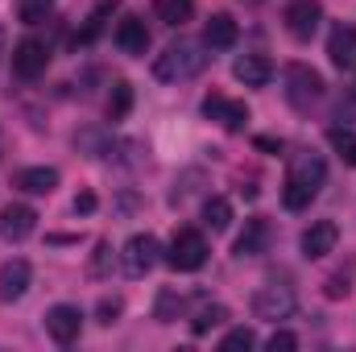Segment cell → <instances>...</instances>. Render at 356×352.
Returning <instances> with one entry per match:
<instances>
[{
	"label": "cell",
	"mask_w": 356,
	"mask_h": 352,
	"mask_svg": "<svg viewBox=\"0 0 356 352\" xmlns=\"http://www.w3.org/2000/svg\"><path fill=\"white\" fill-rule=\"evenodd\" d=\"M323 175H327V166H323L319 154H298L294 166H290V175H286V191H282L286 211H302V207H311V199H315L319 186H323Z\"/></svg>",
	"instance_id": "1"
},
{
	"label": "cell",
	"mask_w": 356,
	"mask_h": 352,
	"mask_svg": "<svg viewBox=\"0 0 356 352\" xmlns=\"http://www.w3.org/2000/svg\"><path fill=\"white\" fill-rule=\"evenodd\" d=\"M203 67H207L203 46L191 42V38H178V42H170V46L154 58V79H162V83H186V79H195Z\"/></svg>",
	"instance_id": "2"
},
{
	"label": "cell",
	"mask_w": 356,
	"mask_h": 352,
	"mask_svg": "<svg viewBox=\"0 0 356 352\" xmlns=\"http://www.w3.org/2000/svg\"><path fill=\"white\" fill-rule=\"evenodd\" d=\"M319 99H323V75L319 71H311L302 63L286 67V104L294 112H311Z\"/></svg>",
	"instance_id": "3"
},
{
	"label": "cell",
	"mask_w": 356,
	"mask_h": 352,
	"mask_svg": "<svg viewBox=\"0 0 356 352\" xmlns=\"http://www.w3.org/2000/svg\"><path fill=\"white\" fill-rule=\"evenodd\" d=\"M166 262L175 265L178 273H191V269H199V265L207 262V241H203V232H195V228H178L175 241H170V253H166Z\"/></svg>",
	"instance_id": "4"
},
{
	"label": "cell",
	"mask_w": 356,
	"mask_h": 352,
	"mask_svg": "<svg viewBox=\"0 0 356 352\" xmlns=\"http://www.w3.org/2000/svg\"><path fill=\"white\" fill-rule=\"evenodd\" d=\"M158 253H162L158 237H149V232H137V237H129V245H124V253H120L124 273H129V278H145V273L158 265Z\"/></svg>",
	"instance_id": "5"
},
{
	"label": "cell",
	"mask_w": 356,
	"mask_h": 352,
	"mask_svg": "<svg viewBox=\"0 0 356 352\" xmlns=\"http://www.w3.org/2000/svg\"><path fill=\"white\" fill-rule=\"evenodd\" d=\"M282 21H286V33H290V38L311 42L315 29H319V21H323V8H319L315 0H294V4H286Z\"/></svg>",
	"instance_id": "6"
},
{
	"label": "cell",
	"mask_w": 356,
	"mask_h": 352,
	"mask_svg": "<svg viewBox=\"0 0 356 352\" xmlns=\"http://www.w3.org/2000/svg\"><path fill=\"white\" fill-rule=\"evenodd\" d=\"M290 311H294V290L290 286H261L253 294V315L257 319L277 323V319H290Z\"/></svg>",
	"instance_id": "7"
},
{
	"label": "cell",
	"mask_w": 356,
	"mask_h": 352,
	"mask_svg": "<svg viewBox=\"0 0 356 352\" xmlns=\"http://www.w3.org/2000/svg\"><path fill=\"white\" fill-rule=\"evenodd\" d=\"M46 332H50L54 344H71V340H79V332H83V311L71 307V303L50 307V311H46Z\"/></svg>",
	"instance_id": "8"
},
{
	"label": "cell",
	"mask_w": 356,
	"mask_h": 352,
	"mask_svg": "<svg viewBox=\"0 0 356 352\" xmlns=\"http://www.w3.org/2000/svg\"><path fill=\"white\" fill-rule=\"evenodd\" d=\"M46 63H50L46 42L25 38V42H17V46H13V75H21V79H38V75L46 71Z\"/></svg>",
	"instance_id": "9"
},
{
	"label": "cell",
	"mask_w": 356,
	"mask_h": 352,
	"mask_svg": "<svg viewBox=\"0 0 356 352\" xmlns=\"http://www.w3.org/2000/svg\"><path fill=\"white\" fill-rule=\"evenodd\" d=\"M203 116L216 120V125H224L228 133H241L249 125V108L241 99H228V95H207L203 99Z\"/></svg>",
	"instance_id": "10"
},
{
	"label": "cell",
	"mask_w": 356,
	"mask_h": 352,
	"mask_svg": "<svg viewBox=\"0 0 356 352\" xmlns=\"http://www.w3.org/2000/svg\"><path fill=\"white\" fill-rule=\"evenodd\" d=\"M33 228H38V211L29 203H8L0 211V237L4 241H25V237H33Z\"/></svg>",
	"instance_id": "11"
},
{
	"label": "cell",
	"mask_w": 356,
	"mask_h": 352,
	"mask_svg": "<svg viewBox=\"0 0 356 352\" xmlns=\"http://www.w3.org/2000/svg\"><path fill=\"white\" fill-rule=\"evenodd\" d=\"M33 282V269L25 257H13V262L0 265V303H17Z\"/></svg>",
	"instance_id": "12"
},
{
	"label": "cell",
	"mask_w": 356,
	"mask_h": 352,
	"mask_svg": "<svg viewBox=\"0 0 356 352\" xmlns=\"http://www.w3.org/2000/svg\"><path fill=\"white\" fill-rule=\"evenodd\" d=\"M232 75H236L245 88H266L269 79H273V63H269L266 54H241V58L232 63Z\"/></svg>",
	"instance_id": "13"
},
{
	"label": "cell",
	"mask_w": 356,
	"mask_h": 352,
	"mask_svg": "<svg viewBox=\"0 0 356 352\" xmlns=\"http://www.w3.org/2000/svg\"><path fill=\"white\" fill-rule=\"evenodd\" d=\"M336 224L332 220H315L307 232H302V257H327L336 249Z\"/></svg>",
	"instance_id": "14"
},
{
	"label": "cell",
	"mask_w": 356,
	"mask_h": 352,
	"mask_svg": "<svg viewBox=\"0 0 356 352\" xmlns=\"http://www.w3.org/2000/svg\"><path fill=\"white\" fill-rule=\"evenodd\" d=\"M203 46L211 50H232L236 46V21L228 13H211L207 25H203Z\"/></svg>",
	"instance_id": "15"
},
{
	"label": "cell",
	"mask_w": 356,
	"mask_h": 352,
	"mask_svg": "<svg viewBox=\"0 0 356 352\" xmlns=\"http://www.w3.org/2000/svg\"><path fill=\"white\" fill-rule=\"evenodd\" d=\"M116 46L124 50V54H145L149 50V29H145V21L141 17H124L120 25H116Z\"/></svg>",
	"instance_id": "16"
},
{
	"label": "cell",
	"mask_w": 356,
	"mask_h": 352,
	"mask_svg": "<svg viewBox=\"0 0 356 352\" xmlns=\"http://www.w3.org/2000/svg\"><path fill=\"white\" fill-rule=\"evenodd\" d=\"M266 249H269V220L253 216L245 224V232L236 237V257H261Z\"/></svg>",
	"instance_id": "17"
},
{
	"label": "cell",
	"mask_w": 356,
	"mask_h": 352,
	"mask_svg": "<svg viewBox=\"0 0 356 352\" xmlns=\"http://www.w3.org/2000/svg\"><path fill=\"white\" fill-rule=\"evenodd\" d=\"M327 58L336 67H353L356 63V29L353 25H336L332 38H327Z\"/></svg>",
	"instance_id": "18"
},
{
	"label": "cell",
	"mask_w": 356,
	"mask_h": 352,
	"mask_svg": "<svg viewBox=\"0 0 356 352\" xmlns=\"http://www.w3.org/2000/svg\"><path fill=\"white\" fill-rule=\"evenodd\" d=\"M17 186L29 191V195H50L58 186V170L54 166H29V170L17 175Z\"/></svg>",
	"instance_id": "19"
},
{
	"label": "cell",
	"mask_w": 356,
	"mask_h": 352,
	"mask_svg": "<svg viewBox=\"0 0 356 352\" xmlns=\"http://www.w3.org/2000/svg\"><path fill=\"white\" fill-rule=\"evenodd\" d=\"M203 224H207L211 232H224V228L232 224V203H228V199H220V195H216V199H207V203H203Z\"/></svg>",
	"instance_id": "20"
},
{
	"label": "cell",
	"mask_w": 356,
	"mask_h": 352,
	"mask_svg": "<svg viewBox=\"0 0 356 352\" xmlns=\"http://www.w3.org/2000/svg\"><path fill=\"white\" fill-rule=\"evenodd\" d=\"M228 319V307H220V303H207V307H199L195 311V319H191V332L195 336H207L211 328H220Z\"/></svg>",
	"instance_id": "21"
},
{
	"label": "cell",
	"mask_w": 356,
	"mask_h": 352,
	"mask_svg": "<svg viewBox=\"0 0 356 352\" xmlns=\"http://www.w3.org/2000/svg\"><path fill=\"white\" fill-rule=\"evenodd\" d=\"M191 8H195V0H158L154 17L162 25H182V21H191Z\"/></svg>",
	"instance_id": "22"
},
{
	"label": "cell",
	"mask_w": 356,
	"mask_h": 352,
	"mask_svg": "<svg viewBox=\"0 0 356 352\" xmlns=\"http://www.w3.org/2000/svg\"><path fill=\"white\" fill-rule=\"evenodd\" d=\"M17 17L25 25H42L54 17V0H17Z\"/></svg>",
	"instance_id": "23"
},
{
	"label": "cell",
	"mask_w": 356,
	"mask_h": 352,
	"mask_svg": "<svg viewBox=\"0 0 356 352\" xmlns=\"http://www.w3.org/2000/svg\"><path fill=\"white\" fill-rule=\"evenodd\" d=\"M129 108H133V88L129 83H116L112 95H108V120H124Z\"/></svg>",
	"instance_id": "24"
},
{
	"label": "cell",
	"mask_w": 356,
	"mask_h": 352,
	"mask_svg": "<svg viewBox=\"0 0 356 352\" xmlns=\"http://www.w3.org/2000/svg\"><path fill=\"white\" fill-rule=\"evenodd\" d=\"M178 315H182V294L162 290V294H158V307H154V319H158V323H175Z\"/></svg>",
	"instance_id": "25"
},
{
	"label": "cell",
	"mask_w": 356,
	"mask_h": 352,
	"mask_svg": "<svg viewBox=\"0 0 356 352\" xmlns=\"http://www.w3.org/2000/svg\"><path fill=\"white\" fill-rule=\"evenodd\" d=\"M332 150H336L348 166H356V129H332Z\"/></svg>",
	"instance_id": "26"
},
{
	"label": "cell",
	"mask_w": 356,
	"mask_h": 352,
	"mask_svg": "<svg viewBox=\"0 0 356 352\" xmlns=\"http://www.w3.org/2000/svg\"><path fill=\"white\" fill-rule=\"evenodd\" d=\"M253 344H257V336H253L249 328H232V332L220 340V349H224V352H249Z\"/></svg>",
	"instance_id": "27"
},
{
	"label": "cell",
	"mask_w": 356,
	"mask_h": 352,
	"mask_svg": "<svg viewBox=\"0 0 356 352\" xmlns=\"http://www.w3.org/2000/svg\"><path fill=\"white\" fill-rule=\"evenodd\" d=\"M112 262H116L112 245H108V241H99V245H95V257H91V265H88V273H91V278H104V273L112 269Z\"/></svg>",
	"instance_id": "28"
},
{
	"label": "cell",
	"mask_w": 356,
	"mask_h": 352,
	"mask_svg": "<svg viewBox=\"0 0 356 352\" xmlns=\"http://www.w3.org/2000/svg\"><path fill=\"white\" fill-rule=\"evenodd\" d=\"M112 4H116V0H104V4H99V8L91 13V17H88V25H83V33H79V42H91V38H95V33L104 29V17L112 13Z\"/></svg>",
	"instance_id": "29"
},
{
	"label": "cell",
	"mask_w": 356,
	"mask_h": 352,
	"mask_svg": "<svg viewBox=\"0 0 356 352\" xmlns=\"http://www.w3.org/2000/svg\"><path fill=\"white\" fill-rule=\"evenodd\" d=\"M353 294V278L348 273H332L327 278V298H348Z\"/></svg>",
	"instance_id": "30"
},
{
	"label": "cell",
	"mask_w": 356,
	"mask_h": 352,
	"mask_svg": "<svg viewBox=\"0 0 356 352\" xmlns=\"http://www.w3.org/2000/svg\"><path fill=\"white\" fill-rule=\"evenodd\" d=\"M266 349L269 352H294V349H298V336H294V332H273Z\"/></svg>",
	"instance_id": "31"
},
{
	"label": "cell",
	"mask_w": 356,
	"mask_h": 352,
	"mask_svg": "<svg viewBox=\"0 0 356 352\" xmlns=\"http://www.w3.org/2000/svg\"><path fill=\"white\" fill-rule=\"evenodd\" d=\"M116 315H120V298L112 294V298H104V303H99V323H112Z\"/></svg>",
	"instance_id": "32"
},
{
	"label": "cell",
	"mask_w": 356,
	"mask_h": 352,
	"mask_svg": "<svg viewBox=\"0 0 356 352\" xmlns=\"http://www.w3.org/2000/svg\"><path fill=\"white\" fill-rule=\"evenodd\" d=\"M88 211H95V195L83 191V195H75V216H88Z\"/></svg>",
	"instance_id": "33"
},
{
	"label": "cell",
	"mask_w": 356,
	"mask_h": 352,
	"mask_svg": "<svg viewBox=\"0 0 356 352\" xmlns=\"http://www.w3.org/2000/svg\"><path fill=\"white\" fill-rule=\"evenodd\" d=\"M0 54H4V29H0Z\"/></svg>",
	"instance_id": "34"
}]
</instances>
